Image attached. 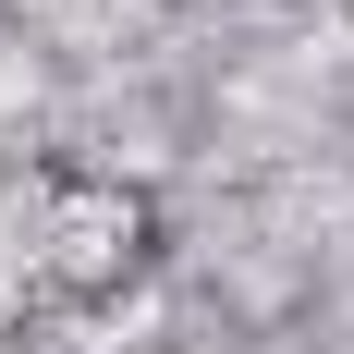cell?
Segmentation results:
<instances>
[{
    "mask_svg": "<svg viewBox=\"0 0 354 354\" xmlns=\"http://www.w3.org/2000/svg\"><path fill=\"white\" fill-rule=\"evenodd\" d=\"M135 257H147V208L122 183H86V171L0 183V318L98 306V293L135 281Z\"/></svg>",
    "mask_w": 354,
    "mask_h": 354,
    "instance_id": "cell-1",
    "label": "cell"
}]
</instances>
